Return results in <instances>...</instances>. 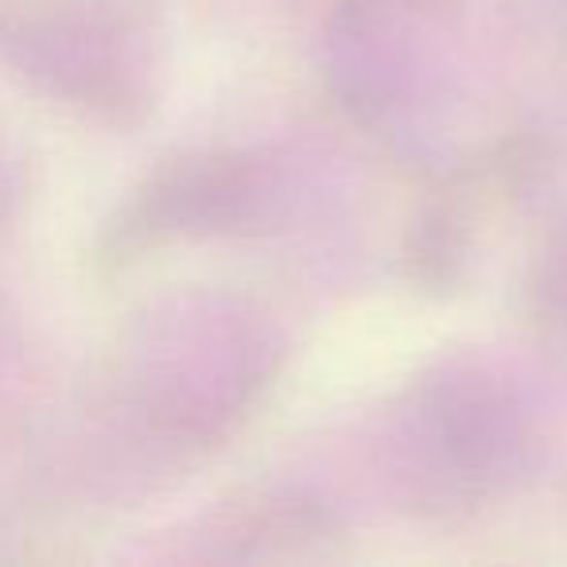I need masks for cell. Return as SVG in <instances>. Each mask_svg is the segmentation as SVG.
Wrapping results in <instances>:
<instances>
[]
</instances>
